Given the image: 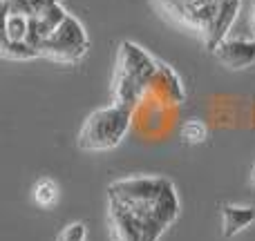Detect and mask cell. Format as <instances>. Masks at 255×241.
Segmentation results:
<instances>
[{
	"mask_svg": "<svg viewBox=\"0 0 255 241\" xmlns=\"http://www.w3.org/2000/svg\"><path fill=\"white\" fill-rule=\"evenodd\" d=\"M179 139L186 145H202L208 139V125L202 119H188L181 123Z\"/></svg>",
	"mask_w": 255,
	"mask_h": 241,
	"instance_id": "obj_10",
	"label": "cell"
},
{
	"mask_svg": "<svg viewBox=\"0 0 255 241\" xmlns=\"http://www.w3.org/2000/svg\"><path fill=\"white\" fill-rule=\"evenodd\" d=\"M88 239V226L83 221H72L58 233L56 241H85Z\"/></svg>",
	"mask_w": 255,
	"mask_h": 241,
	"instance_id": "obj_11",
	"label": "cell"
},
{
	"mask_svg": "<svg viewBox=\"0 0 255 241\" xmlns=\"http://www.w3.org/2000/svg\"><path fill=\"white\" fill-rule=\"evenodd\" d=\"M251 183L255 185V165H253V170H251Z\"/></svg>",
	"mask_w": 255,
	"mask_h": 241,
	"instance_id": "obj_13",
	"label": "cell"
},
{
	"mask_svg": "<svg viewBox=\"0 0 255 241\" xmlns=\"http://www.w3.org/2000/svg\"><path fill=\"white\" fill-rule=\"evenodd\" d=\"M90 52V34L79 16L67 13L40 47V58L58 65H79Z\"/></svg>",
	"mask_w": 255,
	"mask_h": 241,
	"instance_id": "obj_5",
	"label": "cell"
},
{
	"mask_svg": "<svg viewBox=\"0 0 255 241\" xmlns=\"http://www.w3.org/2000/svg\"><path fill=\"white\" fill-rule=\"evenodd\" d=\"M249 22H251V29L255 34V0H251V13H249Z\"/></svg>",
	"mask_w": 255,
	"mask_h": 241,
	"instance_id": "obj_12",
	"label": "cell"
},
{
	"mask_svg": "<svg viewBox=\"0 0 255 241\" xmlns=\"http://www.w3.org/2000/svg\"><path fill=\"white\" fill-rule=\"evenodd\" d=\"M255 224V206L249 203H224L222 206V235L224 239H233Z\"/></svg>",
	"mask_w": 255,
	"mask_h": 241,
	"instance_id": "obj_7",
	"label": "cell"
},
{
	"mask_svg": "<svg viewBox=\"0 0 255 241\" xmlns=\"http://www.w3.org/2000/svg\"><path fill=\"white\" fill-rule=\"evenodd\" d=\"M157 13L170 25L197 36L213 52L242 11V0H152Z\"/></svg>",
	"mask_w": 255,
	"mask_h": 241,
	"instance_id": "obj_2",
	"label": "cell"
},
{
	"mask_svg": "<svg viewBox=\"0 0 255 241\" xmlns=\"http://www.w3.org/2000/svg\"><path fill=\"white\" fill-rule=\"evenodd\" d=\"M163 65L166 63L150 54L143 45L134 40H121L110 80L112 101L136 110L150 94L157 92Z\"/></svg>",
	"mask_w": 255,
	"mask_h": 241,
	"instance_id": "obj_3",
	"label": "cell"
},
{
	"mask_svg": "<svg viewBox=\"0 0 255 241\" xmlns=\"http://www.w3.org/2000/svg\"><path fill=\"white\" fill-rule=\"evenodd\" d=\"M61 2L63 0H2V11L20 13L25 18H38Z\"/></svg>",
	"mask_w": 255,
	"mask_h": 241,
	"instance_id": "obj_8",
	"label": "cell"
},
{
	"mask_svg": "<svg viewBox=\"0 0 255 241\" xmlns=\"http://www.w3.org/2000/svg\"><path fill=\"white\" fill-rule=\"evenodd\" d=\"M58 197H61V188H58V183L52 176H40V179L31 185V199H34V203L38 208H43V210L56 206Z\"/></svg>",
	"mask_w": 255,
	"mask_h": 241,
	"instance_id": "obj_9",
	"label": "cell"
},
{
	"mask_svg": "<svg viewBox=\"0 0 255 241\" xmlns=\"http://www.w3.org/2000/svg\"><path fill=\"white\" fill-rule=\"evenodd\" d=\"M132 116H134L132 107L115 101L92 110L76 132V148L90 154L110 152L119 148L132 127Z\"/></svg>",
	"mask_w": 255,
	"mask_h": 241,
	"instance_id": "obj_4",
	"label": "cell"
},
{
	"mask_svg": "<svg viewBox=\"0 0 255 241\" xmlns=\"http://www.w3.org/2000/svg\"><path fill=\"white\" fill-rule=\"evenodd\" d=\"M179 215V190L166 174H128L108 183L106 226L110 241H159Z\"/></svg>",
	"mask_w": 255,
	"mask_h": 241,
	"instance_id": "obj_1",
	"label": "cell"
},
{
	"mask_svg": "<svg viewBox=\"0 0 255 241\" xmlns=\"http://www.w3.org/2000/svg\"><path fill=\"white\" fill-rule=\"evenodd\" d=\"M213 56L220 65H224L231 72H242L255 65V34H233L217 43L213 49Z\"/></svg>",
	"mask_w": 255,
	"mask_h": 241,
	"instance_id": "obj_6",
	"label": "cell"
}]
</instances>
